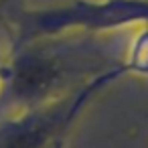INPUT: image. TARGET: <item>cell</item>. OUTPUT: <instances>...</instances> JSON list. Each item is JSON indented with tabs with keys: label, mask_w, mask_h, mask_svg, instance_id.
<instances>
[{
	"label": "cell",
	"mask_w": 148,
	"mask_h": 148,
	"mask_svg": "<svg viewBox=\"0 0 148 148\" xmlns=\"http://www.w3.org/2000/svg\"><path fill=\"white\" fill-rule=\"evenodd\" d=\"M12 45L59 35H99L148 27V0H65L10 16Z\"/></svg>",
	"instance_id": "cell-2"
},
{
	"label": "cell",
	"mask_w": 148,
	"mask_h": 148,
	"mask_svg": "<svg viewBox=\"0 0 148 148\" xmlns=\"http://www.w3.org/2000/svg\"><path fill=\"white\" fill-rule=\"evenodd\" d=\"M67 140H69V138H63V140H61V142H57V144H55L53 148H65V144H67Z\"/></svg>",
	"instance_id": "cell-5"
},
{
	"label": "cell",
	"mask_w": 148,
	"mask_h": 148,
	"mask_svg": "<svg viewBox=\"0 0 148 148\" xmlns=\"http://www.w3.org/2000/svg\"><path fill=\"white\" fill-rule=\"evenodd\" d=\"M108 67L73 35L10 45L0 61V118L65 97Z\"/></svg>",
	"instance_id": "cell-1"
},
{
	"label": "cell",
	"mask_w": 148,
	"mask_h": 148,
	"mask_svg": "<svg viewBox=\"0 0 148 148\" xmlns=\"http://www.w3.org/2000/svg\"><path fill=\"white\" fill-rule=\"evenodd\" d=\"M23 6L16 4V0H0V14L8 12V16H12L16 10H21Z\"/></svg>",
	"instance_id": "cell-4"
},
{
	"label": "cell",
	"mask_w": 148,
	"mask_h": 148,
	"mask_svg": "<svg viewBox=\"0 0 148 148\" xmlns=\"http://www.w3.org/2000/svg\"><path fill=\"white\" fill-rule=\"evenodd\" d=\"M128 73H134L132 63L128 59L118 61L65 97L2 116L0 148H53L63 138H69L73 124L79 120L91 99Z\"/></svg>",
	"instance_id": "cell-3"
}]
</instances>
